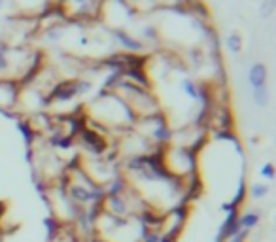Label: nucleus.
<instances>
[{
  "label": "nucleus",
  "mask_w": 276,
  "mask_h": 242,
  "mask_svg": "<svg viewBox=\"0 0 276 242\" xmlns=\"http://www.w3.org/2000/svg\"><path fill=\"white\" fill-rule=\"evenodd\" d=\"M87 120H91L98 127H102L106 132L121 130V134H123L125 130L132 129L136 118L120 95H116L114 91L100 89V93L95 96V100L89 106Z\"/></svg>",
  "instance_id": "nucleus-1"
},
{
  "label": "nucleus",
  "mask_w": 276,
  "mask_h": 242,
  "mask_svg": "<svg viewBox=\"0 0 276 242\" xmlns=\"http://www.w3.org/2000/svg\"><path fill=\"white\" fill-rule=\"evenodd\" d=\"M132 129L136 130L138 134H142L156 150H161V148L168 146L170 140H172V132H174V129L170 127L168 118L164 116V112L157 114V116H152V118L136 120L134 125H132Z\"/></svg>",
  "instance_id": "nucleus-2"
},
{
  "label": "nucleus",
  "mask_w": 276,
  "mask_h": 242,
  "mask_svg": "<svg viewBox=\"0 0 276 242\" xmlns=\"http://www.w3.org/2000/svg\"><path fill=\"white\" fill-rule=\"evenodd\" d=\"M21 84L18 80L0 78V112L4 110H18Z\"/></svg>",
  "instance_id": "nucleus-3"
},
{
  "label": "nucleus",
  "mask_w": 276,
  "mask_h": 242,
  "mask_svg": "<svg viewBox=\"0 0 276 242\" xmlns=\"http://www.w3.org/2000/svg\"><path fill=\"white\" fill-rule=\"evenodd\" d=\"M110 36H112L114 42L118 44L125 53L142 55V53L146 52V46L140 42L136 36L130 34L127 28H110Z\"/></svg>",
  "instance_id": "nucleus-4"
},
{
  "label": "nucleus",
  "mask_w": 276,
  "mask_h": 242,
  "mask_svg": "<svg viewBox=\"0 0 276 242\" xmlns=\"http://www.w3.org/2000/svg\"><path fill=\"white\" fill-rule=\"evenodd\" d=\"M238 210H231L225 214V220L224 224L220 225L218 229V234H216V242H227L229 238H233L236 233H240L242 227L238 224Z\"/></svg>",
  "instance_id": "nucleus-5"
},
{
  "label": "nucleus",
  "mask_w": 276,
  "mask_h": 242,
  "mask_svg": "<svg viewBox=\"0 0 276 242\" xmlns=\"http://www.w3.org/2000/svg\"><path fill=\"white\" fill-rule=\"evenodd\" d=\"M267 80H268L267 64L261 62V60H256L250 68H248V84H250L252 91H256V89H265V87H267Z\"/></svg>",
  "instance_id": "nucleus-6"
},
{
  "label": "nucleus",
  "mask_w": 276,
  "mask_h": 242,
  "mask_svg": "<svg viewBox=\"0 0 276 242\" xmlns=\"http://www.w3.org/2000/svg\"><path fill=\"white\" fill-rule=\"evenodd\" d=\"M138 40L144 46H154L161 40V32L154 23H142L138 26Z\"/></svg>",
  "instance_id": "nucleus-7"
},
{
  "label": "nucleus",
  "mask_w": 276,
  "mask_h": 242,
  "mask_svg": "<svg viewBox=\"0 0 276 242\" xmlns=\"http://www.w3.org/2000/svg\"><path fill=\"white\" fill-rule=\"evenodd\" d=\"M0 78H12V60H10V46L0 42ZM14 80V78H12Z\"/></svg>",
  "instance_id": "nucleus-8"
},
{
  "label": "nucleus",
  "mask_w": 276,
  "mask_h": 242,
  "mask_svg": "<svg viewBox=\"0 0 276 242\" xmlns=\"http://www.w3.org/2000/svg\"><path fill=\"white\" fill-rule=\"evenodd\" d=\"M261 222V214L256 212V210H248V212H244V214H238V224L244 231H252V229H256Z\"/></svg>",
  "instance_id": "nucleus-9"
},
{
  "label": "nucleus",
  "mask_w": 276,
  "mask_h": 242,
  "mask_svg": "<svg viewBox=\"0 0 276 242\" xmlns=\"http://www.w3.org/2000/svg\"><path fill=\"white\" fill-rule=\"evenodd\" d=\"M224 44H225V48H227V52L231 53V55H238V53H242V48H244L240 32H236V30H233V32H229V34L225 36Z\"/></svg>",
  "instance_id": "nucleus-10"
},
{
  "label": "nucleus",
  "mask_w": 276,
  "mask_h": 242,
  "mask_svg": "<svg viewBox=\"0 0 276 242\" xmlns=\"http://www.w3.org/2000/svg\"><path fill=\"white\" fill-rule=\"evenodd\" d=\"M250 197L254 200H259V199H263V197H267V193H268V186L267 184H263V182H258V184H252L250 186Z\"/></svg>",
  "instance_id": "nucleus-11"
},
{
  "label": "nucleus",
  "mask_w": 276,
  "mask_h": 242,
  "mask_svg": "<svg viewBox=\"0 0 276 242\" xmlns=\"http://www.w3.org/2000/svg\"><path fill=\"white\" fill-rule=\"evenodd\" d=\"M252 98H254V104H256L258 108H265L268 104L267 87H265V89H256V91H252Z\"/></svg>",
  "instance_id": "nucleus-12"
},
{
  "label": "nucleus",
  "mask_w": 276,
  "mask_h": 242,
  "mask_svg": "<svg viewBox=\"0 0 276 242\" xmlns=\"http://www.w3.org/2000/svg\"><path fill=\"white\" fill-rule=\"evenodd\" d=\"M62 36H64V32H62V28H60L59 25H52L48 30H46V40L50 44H57L62 40Z\"/></svg>",
  "instance_id": "nucleus-13"
},
{
  "label": "nucleus",
  "mask_w": 276,
  "mask_h": 242,
  "mask_svg": "<svg viewBox=\"0 0 276 242\" xmlns=\"http://www.w3.org/2000/svg\"><path fill=\"white\" fill-rule=\"evenodd\" d=\"M274 164L272 163H263L261 164V168H259V176L263 178V180L267 182H272L274 180Z\"/></svg>",
  "instance_id": "nucleus-14"
},
{
  "label": "nucleus",
  "mask_w": 276,
  "mask_h": 242,
  "mask_svg": "<svg viewBox=\"0 0 276 242\" xmlns=\"http://www.w3.org/2000/svg\"><path fill=\"white\" fill-rule=\"evenodd\" d=\"M272 10H274V2L265 0V2L259 6V16H261L263 19H268L270 18V14H272Z\"/></svg>",
  "instance_id": "nucleus-15"
},
{
  "label": "nucleus",
  "mask_w": 276,
  "mask_h": 242,
  "mask_svg": "<svg viewBox=\"0 0 276 242\" xmlns=\"http://www.w3.org/2000/svg\"><path fill=\"white\" fill-rule=\"evenodd\" d=\"M6 4H8V0H0V10L6 8Z\"/></svg>",
  "instance_id": "nucleus-16"
},
{
  "label": "nucleus",
  "mask_w": 276,
  "mask_h": 242,
  "mask_svg": "<svg viewBox=\"0 0 276 242\" xmlns=\"http://www.w3.org/2000/svg\"><path fill=\"white\" fill-rule=\"evenodd\" d=\"M270 2H274V0H270Z\"/></svg>",
  "instance_id": "nucleus-17"
}]
</instances>
